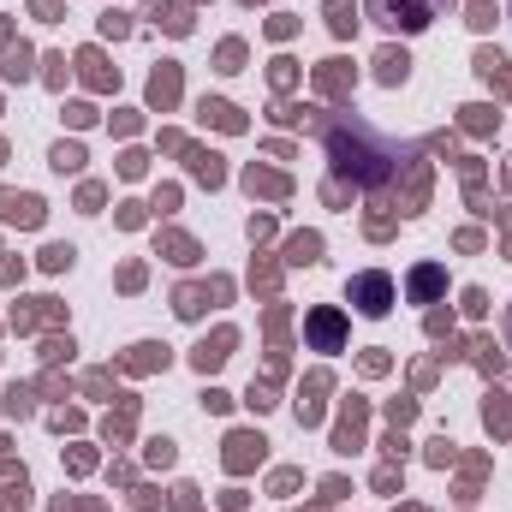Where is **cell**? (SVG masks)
<instances>
[{
	"label": "cell",
	"mask_w": 512,
	"mask_h": 512,
	"mask_svg": "<svg viewBox=\"0 0 512 512\" xmlns=\"http://www.w3.org/2000/svg\"><path fill=\"white\" fill-rule=\"evenodd\" d=\"M370 6H376V18L387 30H423L447 0H370Z\"/></svg>",
	"instance_id": "obj_1"
},
{
	"label": "cell",
	"mask_w": 512,
	"mask_h": 512,
	"mask_svg": "<svg viewBox=\"0 0 512 512\" xmlns=\"http://www.w3.org/2000/svg\"><path fill=\"white\" fill-rule=\"evenodd\" d=\"M352 298H358L364 316H382L387 304H393V286H387V274H358L352 280Z\"/></svg>",
	"instance_id": "obj_2"
},
{
	"label": "cell",
	"mask_w": 512,
	"mask_h": 512,
	"mask_svg": "<svg viewBox=\"0 0 512 512\" xmlns=\"http://www.w3.org/2000/svg\"><path fill=\"white\" fill-rule=\"evenodd\" d=\"M507 334H512V322H507Z\"/></svg>",
	"instance_id": "obj_3"
}]
</instances>
